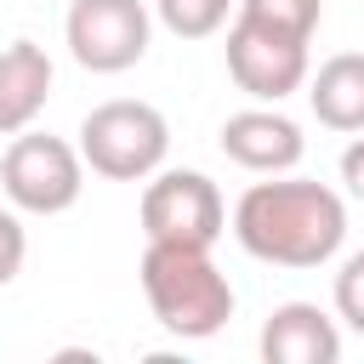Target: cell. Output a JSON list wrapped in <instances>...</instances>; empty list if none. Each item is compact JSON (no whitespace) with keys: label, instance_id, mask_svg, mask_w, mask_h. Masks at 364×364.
<instances>
[{"label":"cell","instance_id":"obj_1","mask_svg":"<svg viewBox=\"0 0 364 364\" xmlns=\"http://www.w3.org/2000/svg\"><path fill=\"white\" fill-rule=\"evenodd\" d=\"M233 239L273 267H324L347 245V205L313 176L250 182L233 205Z\"/></svg>","mask_w":364,"mask_h":364},{"label":"cell","instance_id":"obj_2","mask_svg":"<svg viewBox=\"0 0 364 364\" xmlns=\"http://www.w3.org/2000/svg\"><path fill=\"white\" fill-rule=\"evenodd\" d=\"M142 296L148 313L159 318L165 336L176 341H205L233 318V284L228 273L210 262V245H171V239H148L142 250Z\"/></svg>","mask_w":364,"mask_h":364},{"label":"cell","instance_id":"obj_3","mask_svg":"<svg viewBox=\"0 0 364 364\" xmlns=\"http://www.w3.org/2000/svg\"><path fill=\"white\" fill-rule=\"evenodd\" d=\"M80 154L108 182H148L171 154V125L142 97H108L80 119Z\"/></svg>","mask_w":364,"mask_h":364},{"label":"cell","instance_id":"obj_4","mask_svg":"<svg viewBox=\"0 0 364 364\" xmlns=\"http://www.w3.org/2000/svg\"><path fill=\"white\" fill-rule=\"evenodd\" d=\"M0 188L23 216H63L85 193V154L51 131H17L0 154Z\"/></svg>","mask_w":364,"mask_h":364},{"label":"cell","instance_id":"obj_5","mask_svg":"<svg viewBox=\"0 0 364 364\" xmlns=\"http://www.w3.org/2000/svg\"><path fill=\"white\" fill-rule=\"evenodd\" d=\"M136 216L148 239H171V245H216L228 228L222 188L205 171H154Z\"/></svg>","mask_w":364,"mask_h":364},{"label":"cell","instance_id":"obj_6","mask_svg":"<svg viewBox=\"0 0 364 364\" xmlns=\"http://www.w3.org/2000/svg\"><path fill=\"white\" fill-rule=\"evenodd\" d=\"M63 34H68V51H74L80 68L125 74L148 57L154 17H148L142 0H74L68 17H63Z\"/></svg>","mask_w":364,"mask_h":364},{"label":"cell","instance_id":"obj_7","mask_svg":"<svg viewBox=\"0 0 364 364\" xmlns=\"http://www.w3.org/2000/svg\"><path fill=\"white\" fill-rule=\"evenodd\" d=\"M228 74L245 97L256 102H284L290 91L307 85L313 63H307V40H284V34H267L256 23H228Z\"/></svg>","mask_w":364,"mask_h":364},{"label":"cell","instance_id":"obj_8","mask_svg":"<svg viewBox=\"0 0 364 364\" xmlns=\"http://www.w3.org/2000/svg\"><path fill=\"white\" fill-rule=\"evenodd\" d=\"M222 154L239 165V171H256V176H279V171H296L301 154H307V136L290 114H279V102L267 108H239L222 119Z\"/></svg>","mask_w":364,"mask_h":364},{"label":"cell","instance_id":"obj_9","mask_svg":"<svg viewBox=\"0 0 364 364\" xmlns=\"http://www.w3.org/2000/svg\"><path fill=\"white\" fill-rule=\"evenodd\" d=\"M267 364H336L341 358V330L324 307L313 301H279L256 336Z\"/></svg>","mask_w":364,"mask_h":364},{"label":"cell","instance_id":"obj_10","mask_svg":"<svg viewBox=\"0 0 364 364\" xmlns=\"http://www.w3.org/2000/svg\"><path fill=\"white\" fill-rule=\"evenodd\" d=\"M51 97V57L34 40L0 46V136H17L40 119Z\"/></svg>","mask_w":364,"mask_h":364},{"label":"cell","instance_id":"obj_11","mask_svg":"<svg viewBox=\"0 0 364 364\" xmlns=\"http://www.w3.org/2000/svg\"><path fill=\"white\" fill-rule=\"evenodd\" d=\"M307 102L318 114V125L358 136L364 131V51H336L318 63V74H307Z\"/></svg>","mask_w":364,"mask_h":364},{"label":"cell","instance_id":"obj_12","mask_svg":"<svg viewBox=\"0 0 364 364\" xmlns=\"http://www.w3.org/2000/svg\"><path fill=\"white\" fill-rule=\"evenodd\" d=\"M239 23H256L267 34H284V40H307L318 34V17H324V0H239L233 11Z\"/></svg>","mask_w":364,"mask_h":364},{"label":"cell","instance_id":"obj_13","mask_svg":"<svg viewBox=\"0 0 364 364\" xmlns=\"http://www.w3.org/2000/svg\"><path fill=\"white\" fill-rule=\"evenodd\" d=\"M154 11H159V23H165L176 40H210V34L228 23L233 0H154Z\"/></svg>","mask_w":364,"mask_h":364},{"label":"cell","instance_id":"obj_14","mask_svg":"<svg viewBox=\"0 0 364 364\" xmlns=\"http://www.w3.org/2000/svg\"><path fill=\"white\" fill-rule=\"evenodd\" d=\"M336 318L364 336V250H353L336 273Z\"/></svg>","mask_w":364,"mask_h":364},{"label":"cell","instance_id":"obj_15","mask_svg":"<svg viewBox=\"0 0 364 364\" xmlns=\"http://www.w3.org/2000/svg\"><path fill=\"white\" fill-rule=\"evenodd\" d=\"M23 256H28V233H23L17 205H11V210H0V290L23 273Z\"/></svg>","mask_w":364,"mask_h":364},{"label":"cell","instance_id":"obj_16","mask_svg":"<svg viewBox=\"0 0 364 364\" xmlns=\"http://www.w3.org/2000/svg\"><path fill=\"white\" fill-rule=\"evenodd\" d=\"M341 182H347V193L364 205V131L341 148Z\"/></svg>","mask_w":364,"mask_h":364}]
</instances>
